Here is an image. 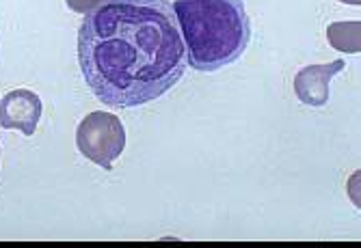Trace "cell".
Segmentation results:
<instances>
[{"mask_svg":"<svg viewBox=\"0 0 361 248\" xmlns=\"http://www.w3.org/2000/svg\"><path fill=\"white\" fill-rule=\"evenodd\" d=\"M340 3H346V5H355V7H357V5L361 3V0H340Z\"/></svg>","mask_w":361,"mask_h":248,"instance_id":"cell-8","label":"cell"},{"mask_svg":"<svg viewBox=\"0 0 361 248\" xmlns=\"http://www.w3.org/2000/svg\"><path fill=\"white\" fill-rule=\"evenodd\" d=\"M44 104L37 93L28 89H13L0 100V126L5 130H18L24 136H32L42 119Z\"/></svg>","mask_w":361,"mask_h":248,"instance_id":"cell-4","label":"cell"},{"mask_svg":"<svg viewBox=\"0 0 361 248\" xmlns=\"http://www.w3.org/2000/svg\"><path fill=\"white\" fill-rule=\"evenodd\" d=\"M68 3V7L74 11V13H91L93 9H97L100 5H104L106 0H65Z\"/></svg>","mask_w":361,"mask_h":248,"instance_id":"cell-7","label":"cell"},{"mask_svg":"<svg viewBox=\"0 0 361 248\" xmlns=\"http://www.w3.org/2000/svg\"><path fill=\"white\" fill-rule=\"evenodd\" d=\"M76 147L85 158L111 171L126 149V130L121 119L106 110L89 112L78 123Z\"/></svg>","mask_w":361,"mask_h":248,"instance_id":"cell-3","label":"cell"},{"mask_svg":"<svg viewBox=\"0 0 361 248\" xmlns=\"http://www.w3.org/2000/svg\"><path fill=\"white\" fill-rule=\"evenodd\" d=\"M173 11L186 60L197 72H219L249 48L251 22L243 0H176Z\"/></svg>","mask_w":361,"mask_h":248,"instance_id":"cell-2","label":"cell"},{"mask_svg":"<svg viewBox=\"0 0 361 248\" xmlns=\"http://www.w3.org/2000/svg\"><path fill=\"white\" fill-rule=\"evenodd\" d=\"M78 63L106 106L162 98L186 72V46L169 0H106L78 28Z\"/></svg>","mask_w":361,"mask_h":248,"instance_id":"cell-1","label":"cell"},{"mask_svg":"<svg viewBox=\"0 0 361 248\" xmlns=\"http://www.w3.org/2000/svg\"><path fill=\"white\" fill-rule=\"evenodd\" d=\"M344 70V60L336 58L324 65H307L294 76V93L305 106L320 108L329 102V82Z\"/></svg>","mask_w":361,"mask_h":248,"instance_id":"cell-5","label":"cell"},{"mask_svg":"<svg viewBox=\"0 0 361 248\" xmlns=\"http://www.w3.org/2000/svg\"><path fill=\"white\" fill-rule=\"evenodd\" d=\"M359 30H361V22H357V20L329 24V28H326V41L340 52L357 54L359 52Z\"/></svg>","mask_w":361,"mask_h":248,"instance_id":"cell-6","label":"cell"}]
</instances>
